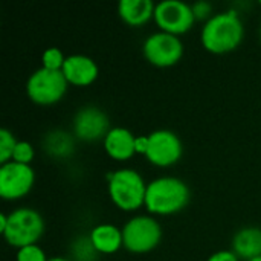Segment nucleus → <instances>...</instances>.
Masks as SVG:
<instances>
[{"label": "nucleus", "instance_id": "f257e3e1", "mask_svg": "<svg viewBox=\"0 0 261 261\" xmlns=\"http://www.w3.org/2000/svg\"><path fill=\"white\" fill-rule=\"evenodd\" d=\"M245 38V24L239 11L229 9L214 14L203 23L200 32L202 46L216 55L236 50Z\"/></svg>", "mask_w": 261, "mask_h": 261}, {"label": "nucleus", "instance_id": "f03ea898", "mask_svg": "<svg viewBox=\"0 0 261 261\" xmlns=\"http://www.w3.org/2000/svg\"><path fill=\"white\" fill-rule=\"evenodd\" d=\"M188 185L174 176H161L148 182L145 208L153 216H173L184 211L190 202Z\"/></svg>", "mask_w": 261, "mask_h": 261}, {"label": "nucleus", "instance_id": "7ed1b4c3", "mask_svg": "<svg viewBox=\"0 0 261 261\" xmlns=\"http://www.w3.org/2000/svg\"><path fill=\"white\" fill-rule=\"evenodd\" d=\"M147 185L141 173L133 168H119L107 174L110 200L116 208L125 213L138 211L145 205Z\"/></svg>", "mask_w": 261, "mask_h": 261}, {"label": "nucleus", "instance_id": "20e7f679", "mask_svg": "<svg viewBox=\"0 0 261 261\" xmlns=\"http://www.w3.org/2000/svg\"><path fill=\"white\" fill-rule=\"evenodd\" d=\"M44 229V219L37 210L18 208L8 214V225L2 234L9 246L21 249L24 246L37 245L43 237Z\"/></svg>", "mask_w": 261, "mask_h": 261}, {"label": "nucleus", "instance_id": "39448f33", "mask_svg": "<svg viewBox=\"0 0 261 261\" xmlns=\"http://www.w3.org/2000/svg\"><path fill=\"white\" fill-rule=\"evenodd\" d=\"M124 248L132 254H148L162 240V226L153 216H135L122 228Z\"/></svg>", "mask_w": 261, "mask_h": 261}, {"label": "nucleus", "instance_id": "423d86ee", "mask_svg": "<svg viewBox=\"0 0 261 261\" xmlns=\"http://www.w3.org/2000/svg\"><path fill=\"white\" fill-rule=\"evenodd\" d=\"M69 83L61 70H49L40 67L31 73L26 81V93L29 99L38 106H52L60 102L66 92Z\"/></svg>", "mask_w": 261, "mask_h": 261}, {"label": "nucleus", "instance_id": "0eeeda50", "mask_svg": "<svg viewBox=\"0 0 261 261\" xmlns=\"http://www.w3.org/2000/svg\"><path fill=\"white\" fill-rule=\"evenodd\" d=\"M184 41L180 37L168 32H154L148 35L142 44L145 60L156 67H171L184 57Z\"/></svg>", "mask_w": 261, "mask_h": 261}, {"label": "nucleus", "instance_id": "6e6552de", "mask_svg": "<svg viewBox=\"0 0 261 261\" xmlns=\"http://www.w3.org/2000/svg\"><path fill=\"white\" fill-rule=\"evenodd\" d=\"M154 23L162 32L173 35L187 34L196 23L193 6L180 0H164L154 8Z\"/></svg>", "mask_w": 261, "mask_h": 261}, {"label": "nucleus", "instance_id": "1a4fd4ad", "mask_svg": "<svg viewBox=\"0 0 261 261\" xmlns=\"http://www.w3.org/2000/svg\"><path fill=\"white\" fill-rule=\"evenodd\" d=\"M184 154V144L180 138L171 130H154L148 135L147 161L159 168H168L180 161Z\"/></svg>", "mask_w": 261, "mask_h": 261}, {"label": "nucleus", "instance_id": "9d476101", "mask_svg": "<svg viewBox=\"0 0 261 261\" xmlns=\"http://www.w3.org/2000/svg\"><path fill=\"white\" fill-rule=\"evenodd\" d=\"M35 184V171L31 165L14 161L0 165V197L18 200L31 193Z\"/></svg>", "mask_w": 261, "mask_h": 261}, {"label": "nucleus", "instance_id": "9b49d317", "mask_svg": "<svg viewBox=\"0 0 261 261\" xmlns=\"http://www.w3.org/2000/svg\"><path fill=\"white\" fill-rule=\"evenodd\" d=\"M110 130L112 127L107 113L96 106L81 107L73 116L72 133L83 142H96L101 139L104 141Z\"/></svg>", "mask_w": 261, "mask_h": 261}, {"label": "nucleus", "instance_id": "f8f14e48", "mask_svg": "<svg viewBox=\"0 0 261 261\" xmlns=\"http://www.w3.org/2000/svg\"><path fill=\"white\" fill-rule=\"evenodd\" d=\"M61 72L69 84L76 87H87L96 81L99 67L93 58L83 54H73L66 57Z\"/></svg>", "mask_w": 261, "mask_h": 261}, {"label": "nucleus", "instance_id": "ddd939ff", "mask_svg": "<svg viewBox=\"0 0 261 261\" xmlns=\"http://www.w3.org/2000/svg\"><path fill=\"white\" fill-rule=\"evenodd\" d=\"M109 158L125 162L136 154V136L125 127H112L102 141Z\"/></svg>", "mask_w": 261, "mask_h": 261}, {"label": "nucleus", "instance_id": "4468645a", "mask_svg": "<svg viewBox=\"0 0 261 261\" xmlns=\"http://www.w3.org/2000/svg\"><path fill=\"white\" fill-rule=\"evenodd\" d=\"M231 251L245 261L261 257V228L246 226L239 229L232 237Z\"/></svg>", "mask_w": 261, "mask_h": 261}, {"label": "nucleus", "instance_id": "2eb2a0df", "mask_svg": "<svg viewBox=\"0 0 261 261\" xmlns=\"http://www.w3.org/2000/svg\"><path fill=\"white\" fill-rule=\"evenodd\" d=\"M95 249L102 255L116 254L121 248H124L122 229L110 223L96 225L89 234Z\"/></svg>", "mask_w": 261, "mask_h": 261}, {"label": "nucleus", "instance_id": "dca6fc26", "mask_svg": "<svg viewBox=\"0 0 261 261\" xmlns=\"http://www.w3.org/2000/svg\"><path fill=\"white\" fill-rule=\"evenodd\" d=\"M156 5L151 0H121L118 14L128 26L142 28L154 17Z\"/></svg>", "mask_w": 261, "mask_h": 261}, {"label": "nucleus", "instance_id": "f3484780", "mask_svg": "<svg viewBox=\"0 0 261 261\" xmlns=\"http://www.w3.org/2000/svg\"><path fill=\"white\" fill-rule=\"evenodd\" d=\"M75 136L64 130H52L44 136L43 148L54 159H67L75 150Z\"/></svg>", "mask_w": 261, "mask_h": 261}, {"label": "nucleus", "instance_id": "a211bd4d", "mask_svg": "<svg viewBox=\"0 0 261 261\" xmlns=\"http://www.w3.org/2000/svg\"><path fill=\"white\" fill-rule=\"evenodd\" d=\"M70 255L72 261H98L101 254L95 249L89 236H80L70 245Z\"/></svg>", "mask_w": 261, "mask_h": 261}, {"label": "nucleus", "instance_id": "6ab92c4d", "mask_svg": "<svg viewBox=\"0 0 261 261\" xmlns=\"http://www.w3.org/2000/svg\"><path fill=\"white\" fill-rule=\"evenodd\" d=\"M17 139L12 135V132H9L8 128H2L0 130V164H6L12 161V154L17 145Z\"/></svg>", "mask_w": 261, "mask_h": 261}, {"label": "nucleus", "instance_id": "aec40b11", "mask_svg": "<svg viewBox=\"0 0 261 261\" xmlns=\"http://www.w3.org/2000/svg\"><path fill=\"white\" fill-rule=\"evenodd\" d=\"M66 57L58 47H47L41 55V67L49 70H61L64 66Z\"/></svg>", "mask_w": 261, "mask_h": 261}, {"label": "nucleus", "instance_id": "412c9836", "mask_svg": "<svg viewBox=\"0 0 261 261\" xmlns=\"http://www.w3.org/2000/svg\"><path fill=\"white\" fill-rule=\"evenodd\" d=\"M34 156H35V151H34L32 144L28 142V141H18L17 145H15L14 154H12V161L17 162V164L31 165Z\"/></svg>", "mask_w": 261, "mask_h": 261}, {"label": "nucleus", "instance_id": "4be33fe9", "mask_svg": "<svg viewBox=\"0 0 261 261\" xmlns=\"http://www.w3.org/2000/svg\"><path fill=\"white\" fill-rule=\"evenodd\" d=\"M17 261H47V255L44 254V251L38 246V245H31V246H24L21 249H17Z\"/></svg>", "mask_w": 261, "mask_h": 261}, {"label": "nucleus", "instance_id": "5701e85b", "mask_svg": "<svg viewBox=\"0 0 261 261\" xmlns=\"http://www.w3.org/2000/svg\"><path fill=\"white\" fill-rule=\"evenodd\" d=\"M193 11L196 15V20H203L208 21L214 14H213V5L208 2H196L193 5Z\"/></svg>", "mask_w": 261, "mask_h": 261}, {"label": "nucleus", "instance_id": "b1692460", "mask_svg": "<svg viewBox=\"0 0 261 261\" xmlns=\"http://www.w3.org/2000/svg\"><path fill=\"white\" fill-rule=\"evenodd\" d=\"M206 261H240V258L229 249H223V251H217L213 255H210V258Z\"/></svg>", "mask_w": 261, "mask_h": 261}, {"label": "nucleus", "instance_id": "393cba45", "mask_svg": "<svg viewBox=\"0 0 261 261\" xmlns=\"http://www.w3.org/2000/svg\"><path fill=\"white\" fill-rule=\"evenodd\" d=\"M148 148V136H136V154H147Z\"/></svg>", "mask_w": 261, "mask_h": 261}, {"label": "nucleus", "instance_id": "a878e982", "mask_svg": "<svg viewBox=\"0 0 261 261\" xmlns=\"http://www.w3.org/2000/svg\"><path fill=\"white\" fill-rule=\"evenodd\" d=\"M6 225H8V214H0V232L6 229Z\"/></svg>", "mask_w": 261, "mask_h": 261}, {"label": "nucleus", "instance_id": "bb28decb", "mask_svg": "<svg viewBox=\"0 0 261 261\" xmlns=\"http://www.w3.org/2000/svg\"><path fill=\"white\" fill-rule=\"evenodd\" d=\"M47 261H72L70 258H66V257H50Z\"/></svg>", "mask_w": 261, "mask_h": 261}, {"label": "nucleus", "instance_id": "cd10ccee", "mask_svg": "<svg viewBox=\"0 0 261 261\" xmlns=\"http://www.w3.org/2000/svg\"><path fill=\"white\" fill-rule=\"evenodd\" d=\"M249 261H261V257H255V258H252V260Z\"/></svg>", "mask_w": 261, "mask_h": 261}, {"label": "nucleus", "instance_id": "c85d7f7f", "mask_svg": "<svg viewBox=\"0 0 261 261\" xmlns=\"http://www.w3.org/2000/svg\"><path fill=\"white\" fill-rule=\"evenodd\" d=\"M260 38H261V28H260Z\"/></svg>", "mask_w": 261, "mask_h": 261}]
</instances>
